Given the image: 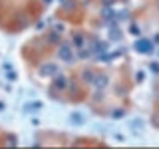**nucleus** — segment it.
<instances>
[{
	"label": "nucleus",
	"instance_id": "obj_1",
	"mask_svg": "<svg viewBox=\"0 0 159 149\" xmlns=\"http://www.w3.org/2000/svg\"><path fill=\"white\" fill-rule=\"evenodd\" d=\"M93 88H96V89H103V88H106L107 86V78L106 76H98V78H93Z\"/></svg>",
	"mask_w": 159,
	"mask_h": 149
},
{
	"label": "nucleus",
	"instance_id": "obj_5",
	"mask_svg": "<svg viewBox=\"0 0 159 149\" xmlns=\"http://www.w3.org/2000/svg\"><path fill=\"white\" fill-rule=\"evenodd\" d=\"M66 84H68V82H66V78H62V76L56 79V88H66Z\"/></svg>",
	"mask_w": 159,
	"mask_h": 149
},
{
	"label": "nucleus",
	"instance_id": "obj_3",
	"mask_svg": "<svg viewBox=\"0 0 159 149\" xmlns=\"http://www.w3.org/2000/svg\"><path fill=\"white\" fill-rule=\"evenodd\" d=\"M60 58H62V60H66V62H72V60H74L70 46H64V48H60Z\"/></svg>",
	"mask_w": 159,
	"mask_h": 149
},
{
	"label": "nucleus",
	"instance_id": "obj_6",
	"mask_svg": "<svg viewBox=\"0 0 159 149\" xmlns=\"http://www.w3.org/2000/svg\"><path fill=\"white\" fill-rule=\"evenodd\" d=\"M76 44H78V46H84V38L82 36H76Z\"/></svg>",
	"mask_w": 159,
	"mask_h": 149
},
{
	"label": "nucleus",
	"instance_id": "obj_7",
	"mask_svg": "<svg viewBox=\"0 0 159 149\" xmlns=\"http://www.w3.org/2000/svg\"><path fill=\"white\" fill-rule=\"evenodd\" d=\"M88 56H89L88 50H82V52H80V58H88Z\"/></svg>",
	"mask_w": 159,
	"mask_h": 149
},
{
	"label": "nucleus",
	"instance_id": "obj_4",
	"mask_svg": "<svg viewBox=\"0 0 159 149\" xmlns=\"http://www.w3.org/2000/svg\"><path fill=\"white\" fill-rule=\"evenodd\" d=\"M137 50L139 52H149V50H151V44H149L147 40H141V42H137Z\"/></svg>",
	"mask_w": 159,
	"mask_h": 149
},
{
	"label": "nucleus",
	"instance_id": "obj_2",
	"mask_svg": "<svg viewBox=\"0 0 159 149\" xmlns=\"http://www.w3.org/2000/svg\"><path fill=\"white\" fill-rule=\"evenodd\" d=\"M42 74L44 76H54V74H58V66L56 64H46V66H42Z\"/></svg>",
	"mask_w": 159,
	"mask_h": 149
}]
</instances>
